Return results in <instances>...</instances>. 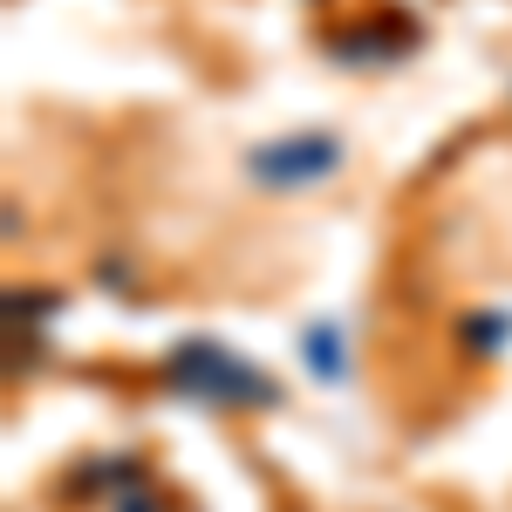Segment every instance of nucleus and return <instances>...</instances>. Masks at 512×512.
Segmentation results:
<instances>
[{"mask_svg": "<svg viewBox=\"0 0 512 512\" xmlns=\"http://www.w3.org/2000/svg\"><path fill=\"white\" fill-rule=\"evenodd\" d=\"M465 328H472V349H485V355L512 342V321H506V315H472Z\"/></svg>", "mask_w": 512, "mask_h": 512, "instance_id": "nucleus-4", "label": "nucleus"}, {"mask_svg": "<svg viewBox=\"0 0 512 512\" xmlns=\"http://www.w3.org/2000/svg\"><path fill=\"white\" fill-rule=\"evenodd\" d=\"M342 158H349L342 137H328V130H301V137L253 144V151H246V178L267 185V192H308V185H321V178H335Z\"/></svg>", "mask_w": 512, "mask_h": 512, "instance_id": "nucleus-2", "label": "nucleus"}, {"mask_svg": "<svg viewBox=\"0 0 512 512\" xmlns=\"http://www.w3.org/2000/svg\"><path fill=\"white\" fill-rule=\"evenodd\" d=\"M301 355H308V369H315L321 383H335V376H342V328H335V321H315V328L301 335Z\"/></svg>", "mask_w": 512, "mask_h": 512, "instance_id": "nucleus-3", "label": "nucleus"}, {"mask_svg": "<svg viewBox=\"0 0 512 512\" xmlns=\"http://www.w3.org/2000/svg\"><path fill=\"white\" fill-rule=\"evenodd\" d=\"M171 383L198 403H274V383H267V369H253V362H239L233 349H219V342H178L171 349Z\"/></svg>", "mask_w": 512, "mask_h": 512, "instance_id": "nucleus-1", "label": "nucleus"}]
</instances>
